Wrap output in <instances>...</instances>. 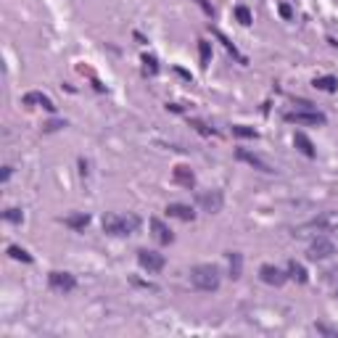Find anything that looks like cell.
Instances as JSON below:
<instances>
[{
	"label": "cell",
	"mask_w": 338,
	"mask_h": 338,
	"mask_svg": "<svg viewBox=\"0 0 338 338\" xmlns=\"http://www.w3.org/2000/svg\"><path fill=\"white\" fill-rule=\"evenodd\" d=\"M174 183L185 185V188H190L193 183H196V177H193V172L188 167H174Z\"/></svg>",
	"instance_id": "cell-15"
},
{
	"label": "cell",
	"mask_w": 338,
	"mask_h": 338,
	"mask_svg": "<svg viewBox=\"0 0 338 338\" xmlns=\"http://www.w3.org/2000/svg\"><path fill=\"white\" fill-rule=\"evenodd\" d=\"M280 16H283V19H291V16H293V11H291V5H286V3H280Z\"/></svg>",
	"instance_id": "cell-27"
},
{
	"label": "cell",
	"mask_w": 338,
	"mask_h": 338,
	"mask_svg": "<svg viewBox=\"0 0 338 338\" xmlns=\"http://www.w3.org/2000/svg\"><path fill=\"white\" fill-rule=\"evenodd\" d=\"M167 214H169V217H177V220H183V222H193L196 211H193L190 206H185V203H169V206H167Z\"/></svg>",
	"instance_id": "cell-12"
},
{
	"label": "cell",
	"mask_w": 338,
	"mask_h": 338,
	"mask_svg": "<svg viewBox=\"0 0 338 338\" xmlns=\"http://www.w3.org/2000/svg\"><path fill=\"white\" fill-rule=\"evenodd\" d=\"M288 275H291L293 280H299V283H306V270L301 267L299 262H291V264H288Z\"/></svg>",
	"instance_id": "cell-17"
},
{
	"label": "cell",
	"mask_w": 338,
	"mask_h": 338,
	"mask_svg": "<svg viewBox=\"0 0 338 338\" xmlns=\"http://www.w3.org/2000/svg\"><path fill=\"white\" fill-rule=\"evenodd\" d=\"M5 220H8V222H14V225H21V222H24V214H21V211L19 209H8V211H5Z\"/></svg>",
	"instance_id": "cell-23"
},
{
	"label": "cell",
	"mask_w": 338,
	"mask_h": 338,
	"mask_svg": "<svg viewBox=\"0 0 338 338\" xmlns=\"http://www.w3.org/2000/svg\"><path fill=\"white\" fill-rule=\"evenodd\" d=\"M66 225L74 227V230H84L90 225V217L87 214H74V217H66Z\"/></svg>",
	"instance_id": "cell-16"
},
{
	"label": "cell",
	"mask_w": 338,
	"mask_h": 338,
	"mask_svg": "<svg viewBox=\"0 0 338 338\" xmlns=\"http://www.w3.org/2000/svg\"><path fill=\"white\" fill-rule=\"evenodd\" d=\"M259 277H262L264 283H267V286H283V283H286V272H283V270H277V267H272V264H264L262 270H259Z\"/></svg>",
	"instance_id": "cell-9"
},
{
	"label": "cell",
	"mask_w": 338,
	"mask_h": 338,
	"mask_svg": "<svg viewBox=\"0 0 338 338\" xmlns=\"http://www.w3.org/2000/svg\"><path fill=\"white\" fill-rule=\"evenodd\" d=\"M24 103L27 106H40V108H45V111H56L53 101L48 98V95H42V93H27L24 95Z\"/></svg>",
	"instance_id": "cell-11"
},
{
	"label": "cell",
	"mask_w": 338,
	"mask_h": 338,
	"mask_svg": "<svg viewBox=\"0 0 338 338\" xmlns=\"http://www.w3.org/2000/svg\"><path fill=\"white\" fill-rule=\"evenodd\" d=\"M288 122H293V124H325V117L320 111H293V114H288Z\"/></svg>",
	"instance_id": "cell-5"
},
{
	"label": "cell",
	"mask_w": 338,
	"mask_h": 338,
	"mask_svg": "<svg viewBox=\"0 0 338 338\" xmlns=\"http://www.w3.org/2000/svg\"><path fill=\"white\" fill-rule=\"evenodd\" d=\"M151 227H153V235H156V240H159V243H172L174 235H172V230H169L161 220H151Z\"/></svg>",
	"instance_id": "cell-13"
},
{
	"label": "cell",
	"mask_w": 338,
	"mask_h": 338,
	"mask_svg": "<svg viewBox=\"0 0 338 338\" xmlns=\"http://www.w3.org/2000/svg\"><path fill=\"white\" fill-rule=\"evenodd\" d=\"M198 206H201L203 211H209V214H217V211L222 209V193L220 190L201 193V196H198Z\"/></svg>",
	"instance_id": "cell-6"
},
{
	"label": "cell",
	"mask_w": 338,
	"mask_h": 338,
	"mask_svg": "<svg viewBox=\"0 0 338 338\" xmlns=\"http://www.w3.org/2000/svg\"><path fill=\"white\" fill-rule=\"evenodd\" d=\"M190 283L198 291H217L220 288V270L214 264H198L190 270Z\"/></svg>",
	"instance_id": "cell-2"
},
{
	"label": "cell",
	"mask_w": 338,
	"mask_h": 338,
	"mask_svg": "<svg viewBox=\"0 0 338 338\" xmlns=\"http://www.w3.org/2000/svg\"><path fill=\"white\" fill-rule=\"evenodd\" d=\"M336 80L333 77H320V80H315V87L317 90H325V93H330V90H336Z\"/></svg>",
	"instance_id": "cell-21"
},
{
	"label": "cell",
	"mask_w": 338,
	"mask_h": 338,
	"mask_svg": "<svg viewBox=\"0 0 338 338\" xmlns=\"http://www.w3.org/2000/svg\"><path fill=\"white\" fill-rule=\"evenodd\" d=\"M58 127H64L61 122H51V124H45V130H58Z\"/></svg>",
	"instance_id": "cell-28"
},
{
	"label": "cell",
	"mask_w": 338,
	"mask_h": 338,
	"mask_svg": "<svg viewBox=\"0 0 338 338\" xmlns=\"http://www.w3.org/2000/svg\"><path fill=\"white\" fill-rule=\"evenodd\" d=\"M143 64H146V69L151 71V74H156V58H148L146 56V58H143Z\"/></svg>",
	"instance_id": "cell-26"
},
{
	"label": "cell",
	"mask_w": 338,
	"mask_h": 338,
	"mask_svg": "<svg viewBox=\"0 0 338 338\" xmlns=\"http://www.w3.org/2000/svg\"><path fill=\"white\" fill-rule=\"evenodd\" d=\"M293 143H296V148H299V151H301V153H304V156H309V159H312V156H315V146H312V140H309V137L304 135V132H296Z\"/></svg>",
	"instance_id": "cell-14"
},
{
	"label": "cell",
	"mask_w": 338,
	"mask_h": 338,
	"mask_svg": "<svg viewBox=\"0 0 338 338\" xmlns=\"http://www.w3.org/2000/svg\"><path fill=\"white\" fill-rule=\"evenodd\" d=\"M193 127H196V130L198 132H201V135H211V130H209V127L206 124H201V122H196V119H193V122H190Z\"/></svg>",
	"instance_id": "cell-25"
},
{
	"label": "cell",
	"mask_w": 338,
	"mask_h": 338,
	"mask_svg": "<svg viewBox=\"0 0 338 338\" xmlns=\"http://www.w3.org/2000/svg\"><path fill=\"white\" fill-rule=\"evenodd\" d=\"M140 227V220L135 214H106L103 217V233L108 235H132Z\"/></svg>",
	"instance_id": "cell-1"
},
{
	"label": "cell",
	"mask_w": 338,
	"mask_h": 338,
	"mask_svg": "<svg viewBox=\"0 0 338 338\" xmlns=\"http://www.w3.org/2000/svg\"><path fill=\"white\" fill-rule=\"evenodd\" d=\"M240 267H243V256L238 251L230 254V275L233 277H240Z\"/></svg>",
	"instance_id": "cell-18"
},
{
	"label": "cell",
	"mask_w": 338,
	"mask_h": 338,
	"mask_svg": "<svg viewBox=\"0 0 338 338\" xmlns=\"http://www.w3.org/2000/svg\"><path fill=\"white\" fill-rule=\"evenodd\" d=\"M330 254H336V246H333V240H328V238H317L315 243L309 246V259H328Z\"/></svg>",
	"instance_id": "cell-8"
},
{
	"label": "cell",
	"mask_w": 338,
	"mask_h": 338,
	"mask_svg": "<svg viewBox=\"0 0 338 338\" xmlns=\"http://www.w3.org/2000/svg\"><path fill=\"white\" fill-rule=\"evenodd\" d=\"M137 262H140V267L148 270V272H159V270L164 267V256H161V254H153V251H146V249L137 251Z\"/></svg>",
	"instance_id": "cell-4"
},
{
	"label": "cell",
	"mask_w": 338,
	"mask_h": 338,
	"mask_svg": "<svg viewBox=\"0 0 338 338\" xmlns=\"http://www.w3.org/2000/svg\"><path fill=\"white\" fill-rule=\"evenodd\" d=\"M48 283H51L53 291H61V293H69L77 288L74 275H69V272H51L48 275Z\"/></svg>",
	"instance_id": "cell-3"
},
{
	"label": "cell",
	"mask_w": 338,
	"mask_h": 338,
	"mask_svg": "<svg viewBox=\"0 0 338 338\" xmlns=\"http://www.w3.org/2000/svg\"><path fill=\"white\" fill-rule=\"evenodd\" d=\"M235 16H238L240 24H251V11L246 8V5H238V8H235Z\"/></svg>",
	"instance_id": "cell-24"
},
{
	"label": "cell",
	"mask_w": 338,
	"mask_h": 338,
	"mask_svg": "<svg viewBox=\"0 0 338 338\" xmlns=\"http://www.w3.org/2000/svg\"><path fill=\"white\" fill-rule=\"evenodd\" d=\"M238 159H240V161H246V164H251L254 169H259V172H275V169L270 167L267 161L262 159V156L251 153V151H246V148H238Z\"/></svg>",
	"instance_id": "cell-10"
},
{
	"label": "cell",
	"mask_w": 338,
	"mask_h": 338,
	"mask_svg": "<svg viewBox=\"0 0 338 338\" xmlns=\"http://www.w3.org/2000/svg\"><path fill=\"white\" fill-rule=\"evenodd\" d=\"M233 135H238V137H256V132H254L251 127H246V124H235L233 127Z\"/></svg>",
	"instance_id": "cell-22"
},
{
	"label": "cell",
	"mask_w": 338,
	"mask_h": 338,
	"mask_svg": "<svg viewBox=\"0 0 338 338\" xmlns=\"http://www.w3.org/2000/svg\"><path fill=\"white\" fill-rule=\"evenodd\" d=\"M306 227L309 230H333V227H338V214L336 211H325V214L315 217L312 222H306Z\"/></svg>",
	"instance_id": "cell-7"
},
{
	"label": "cell",
	"mask_w": 338,
	"mask_h": 338,
	"mask_svg": "<svg viewBox=\"0 0 338 338\" xmlns=\"http://www.w3.org/2000/svg\"><path fill=\"white\" fill-rule=\"evenodd\" d=\"M198 53H201V66H209V61H211V45L206 40H198Z\"/></svg>",
	"instance_id": "cell-19"
},
{
	"label": "cell",
	"mask_w": 338,
	"mask_h": 338,
	"mask_svg": "<svg viewBox=\"0 0 338 338\" xmlns=\"http://www.w3.org/2000/svg\"><path fill=\"white\" fill-rule=\"evenodd\" d=\"M8 254H11V259H16V262H32V256H29L21 246H8Z\"/></svg>",
	"instance_id": "cell-20"
}]
</instances>
